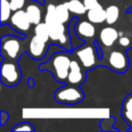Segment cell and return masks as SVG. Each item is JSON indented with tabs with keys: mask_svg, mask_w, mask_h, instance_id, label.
I'll return each instance as SVG.
<instances>
[{
	"mask_svg": "<svg viewBox=\"0 0 132 132\" xmlns=\"http://www.w3.org/2000/svg\"><path fill=\"white\" fill-rule=\"evenodd\" d=\"M86 80L84 71L81 68V64L76 60H72L70 66V72H69L67 82L70 85L73 86H80Z\"/></svg>",
	"mask_w": 132,
	"mask_h": 132,
	"instance_id": "cell-9",
	"label": "cell"
},
{
	"mask_svg": "<svg viewBox=\"0 0 132 132\" xmlns=\"http://www.w3.org/2000/svg\"><path fill=\"white\" fill-rule=\"evenodd\" d=\"M70 10L65 4H60L56 6V19L58 22L65 24L70 20Z\"/></svg>",
	"mask_w": 132,
	"mask_h": 132,
	"instance_id": "cell-16",
	"label": "cell"
},
{
	"mask_svg": "<svg viewBox=\"0 0 132 132\" xmlns=\"http://www.w3.org/2000/svg\"><path fill=\"white\" fill-rule=\"evenodd\" d=\"M75 32L80 38L86 42L88 39L93 38L96 29L94 27V24L89 20H78L75 24Z\"/></svg>",
	"mask_w": 132,
	"mask_h": 132,
	"instance_id": "cell-10",
	"label": "cell"
},
{
	"mask_svg": "<svg viewBox=\"0 0 132 132\" xmlns=\"http://www.w3.org/2000/svg\"><path fill=\"white\" fill-rule=\"evenodd\" d=\"M121 116L129 126V130L132 131V93L128 94L123 101Z\"/></svg>",
	"mask_w": 132,
	"mask_h": 132,
	"instance_id": "cell-14",
	"label": "cell"
},
{
	"mask_svg": "<svg viewBox=\"0 0 132 132\" xmlns=\"http://www.w3.org/2000/svg\"><path fill=\"white\" fill-rule=\"evenodd\" d=\"M35 35H37L39 38H41L45 43H48L50 40V35H49V28L45 22H41L35 26Z\"/></svg>",
	"mask_w": 132,
	"mask_h": 132,
	"instance_id": "cell-17",
	"label": "cell"
},
{
	"mask_svg": "<svg viewBox=\"0 0 132 132\" xmlns=\"http://www.w3.org/2000/svg\"><path fill=\"white\" fill-rule=\"evenodd\" d=\"M48 48L49 47L47 45V43L35 35L29 43L28 53L35 60H41L46 56L48 53Z\"/></svg>",
	"mask_w": 132,
	"mask_h": 132,
	"instance_id": "cell-8",
	"label": "cell"
},
{
	"mask_svg": "<svg viewBox=\"0 0 132 132\" xmlns=\"http://www.w3.org/2000/svg\"><path fill=\"white\" fill-rule=\"evenodd\" d=\"M72 59L66 52H56L45 62L40 65V70L49 71L55 81L65 83L68 79Z\"/></svg>",
	"mask_w": 132,
	"mask_h": 132,
	"instance_id": "cell-1",
	"label": "cell"
},
{
	"mask_svg": "<svg viewBox=\"0 0 132 132\" xmlns=\"http://www.w3.org/2000/svg\"><path fill=\"white\" fill-rule=\"evenodd\" d=\"M56 20V6L50 4L47 6V12H46L45 17H44V22L51 23Z\"/></svg>",
	"mask_w": 132,
	"mask_h": 132,
	"instance_id": "cell-20",
	"label": "cell"
},
{
	"mask_svg": "<svg viewBox=\"0 0 132 132\" xmlns=\"http://www.w3.org/2000/svg\"><path fill=\"white\" fill-rule=\"evenodd\" d=\"M64 4L67 6L70 12L72 14H73V15H84L87 12L86 7H85L84 4H83V1L81 2L80 0H68Z\"/></svg>",
	"mask_w": 132,
	"mask_h": 132,
	"instance_id": "cell-15",
	"label": "cell"
},
{
	"mask_svg": "<svg viewBox=\"0 0 132 132\" xmlns=\"http://www.w3.org/2000/svg\"><path fill=\"white\" fill-rule=\"evenodd\" d=\"M119 38V34L115 28L111 26H106L102 28L100 33V40L101 44L106 47L112 46Z\"/></svg>",
	"mask_w": 132,
	"mask_h": 132,
	"instance_id": "cell-11",
	"label": "cell"
},
{
	"mask_svg": "<svg viewBox=\"0 0 132 132\" xmlns=\"http://www.w3.org/2000/svg\"><path fill=\"white\" fill-rule=\"evenodd\" d=\"M9 21L10 26L20 34L26 35L31 28L32 24L28 18L26 10L19 9L17 11H15L13 15H11V18Z\"/></svg>",
	"mask_w": 132,
	"mask_h": 132,
	"instance_id": "cell-7",
	"label": "cell"
},
{
	"mask_svg": "<svg viewBox=\"0 0 132 132\" xmlns=\"http://www.w3.org/2000/svg\"><path fill=\"white\" fill-rule=\"evenodd\" d=\"M12 131H35V128L30 122L24 121L22 123H18L15 127H13Z\"/></svg>",
	"mask_w": 132,
	"mask_h": 132,
	"instance_id": "cell-21",
	"label": "cell"
},
{
	"mask_svg": "<svg viewBox=\"0 0 132 132\" xmlns=\"http://www.w3.org/2000/svg\"><path fill=\"white\" fill-rule=\"evenodd\" d=\"M87 18L92 24H102L106 22V9L101 5L87 11Z\"/></svg>",
	"mask_w": 132,
	"mask_h": 132,
	"instance_id": "cell-12",
	"label": "cell"
},
{
	"mask_svg": "<svg viewBox=\"0 0 132 132\" xmlns=\"http://www.w3.org/2000/svg\"><path fill=\"white\" fill-rule=\"evenodd\" d=\"M119 44L122 47H128V46L130 45V40L127 36H121L119 38Z\"/></svg>",
	"mask_w": 132,
	"mask_h": 132,
	"instance_id": "cell-24",
	"label": "cell"
},
{
	"mask_svg": "<svg viewBox=\"0 0 132 132\" xmlns=\"http://www.w3.org/2000/svg\"><path fill=\"white\" fill-rule=\"evenodd\" d=\"M9 119V115L6 113V111H1V118H0V122H1V126H4Z\"/></svg>",
	"mask_w": 132,
	"mask_h": 132,
	"instance_id": "cell-25",
	"label": "cell"
},
{
	"mask_svg": "<svg viewBox=\"0 0 132 132\" xmlns=\"http://www.w3.org/2000/svg\"><path fill=\"white\" fill-rule=\"evenodd\" d=\"M83 4H84L87 11L90 9H92L94 7H97L98 6L101 5L98 0H83Z\"/></svg>",
	"mask_w": 132,
	"mask_h": 132,
	"instance_id": "cell-23",
	"label": "cell"
},
{
	"mask_svg": "<svg viewBox=\"0 0 132 132\" xmlns=\"http://www.w3.org/2000/svg\"><path fill=\"white\" fill-rule=\"evenodd\" d=\"M22 49L21 38L16 35H3L1 37V55L8 60H16Z\"/></svg>",
	"mask_w": 132,
	"mask_h": 132,
	"instance_id": "cell-5",
	"label": "cell"
},
{
	"mask_svg": "<svg viewBox=\"0 0 132 132\" xmlns=\"http://www.w3.org/2000/svg\"><path fill=\"white\" fill-rule=\"evenodd\" d=\"M119 17V8L115 5L106 8V23L109 26L114 24Z\"/></svg>",
	"mask_w": 132,
	"mask_h": 132,
	"instance_id": "cell-18",
	"label": "cell"
},
{
	"mask_svg": "<svg viewBox=\"0 0 132 132\" xmlns=\"http://www.w3.org/2000/svg\"><path fill=\"white\" fill-rule=\"evenodd\" d=\"M128 55L120 51H112L108 58V66L112 71L119 73H124L128 68Z\"/></svg>",
	"mask_w": 132,
	"mask_h": 132,
	"instance_id": "cell-6",
	"label": "cell"
},
{
	"mask_svg": "<svg viewBox=\"0 0 132 132\" xmlns=\"http://www.w3.org/2000/svg\"><path fill=\"white\" fill-rule=\"evenodd\" d=\"M35 2V1H33V3H30L26 6V12L27 14V16L31 24L36 26L42 21V10H41L39 5Z\"/></svg>",
	"mask_w": 132,
	"mask_h": 132,
	"instance_id": "cell-13",
	"label": "cell"
},
{
	"mask_svg": "<svg viewBox=\"0 0 132 132\" xmlns=\"http://www.w3.org/2000/svg\"><path fill=\"white\" fill-rule=\"evenodd\" d=\"M12 8L9 0H1V24H5L11 18Z\"/></svg>",
	"mask_w": 132,
	"mask_h": 132,
	"instance_id": "cell-19",
	"label": "cell"
},
{
	"mask_svg": "<svg viewBox=\"0 0 132 132\" xmlns=\"http://www.w3.org/2000/svg\"><path fill=\"white\" fill-rule=\"evenodd\" d=\"M73 53L85 70L94 68L97 64V60H101L96 49V45L93 46L92 44H84L80 47L75 48Z\"/></svg>",
	"mask_w": 132,
	"mask_h": 132,
	"instance_id": "cell-4",
	"label": "cell"
},
{
	"mask_svg": "<svg viewBox=\"0 0 132 132\" xmlns=\"http://www.w3.org/2000/svg\"><path fill=\"white\" fill-rule=\"evenodd\" d=\"M84 98V93L79 86L65 85L59 88L54 92V99L60 104L75 105L81 102Z\"/></svg>",
	"mask_w": 132,
	"mask_h": 132,
	"instance_id": "cell-3",
	"label": "cell"
},
{
	"mask_svg": "<svg viewBox=\"0 0 132 132\" xmlns=\"http://www.w3.org/2000/svg\"><path fill=\"white\" fill-rule=\"evenodd\" d=\"M12 11L15 12L19 9H23L26 4V0H9Z\"/></svg>",
	"mask_w": 132,
	"mask_h": 132,
	"instance_id": "cell-22",
	"label": "cell"
},
{
	"mask_svg": "<svg viewBox=\"0 0 132 132\" xmlns=\"http://www.w3.org/2000/svg\"><path fill=\"white\" fill-rule=\"evenodd\" d=\"M22 79V72L15 60L2 61L1 62V82L8 87L18 84Z\"/></svg>",
	"mask_w": 132,
	"mask_h": 132,
	"instance_id": "cell-2",
	"label": "cell"
}]
</instances>
